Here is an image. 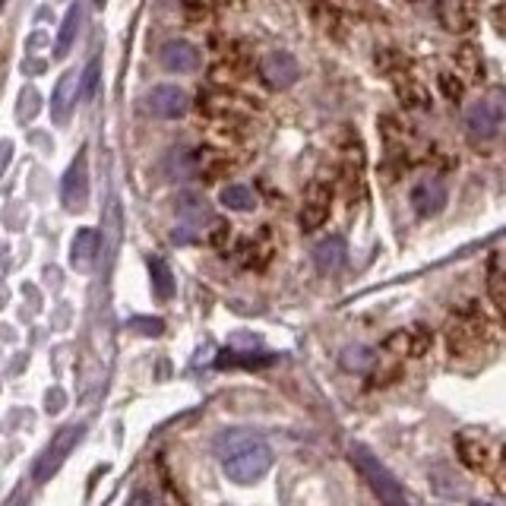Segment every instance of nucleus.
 I'll return each mask as SVG.
<instances>
[{"label":"nucleus","mask_w":506,"mask_h":506,"mask_svg":"<svg viewBox=\"0 0 506 506\" xmlns=\"http://www.w3.org/2000/svg\"><path fill=\"white\" fill-rule=\"evenodd\" d=\"M216 456L222 462V471L235 484H257L269 471L272 452L269 443L259 434L244 428H231L216 437Z\"/></svg>","instance_id":"1"},{"label":"nucleus","mask_w":506,"mask_h":506,"mask_svg":"<svg viewBox=\"0 0 506 506\" xmlns=\"http://www.w3.org/2000/svg\"><path fill=\"white\" fill-rule=\"evenodd\" d=\"M351 462H355L358 471L368 478V484L374 488V494L380 497V501H383V506H411L409 497H405V491H402V484L396 481V475L380 462L368 446H361V443L351 446Z\"/></svg>","instance_id":"2"},{"label":"nucleus","mask_w":506,"mask_h":506,"mask_svg":"<svg viewBox=\"0 0 506 506\" xmlns=\"http://www.w3.org/2000/svg\"><path fill=\"white\" fill-rule=\"evenodd\" d=\"M253 66V55H250V45L248 42H228V48L222 51V55L216 57V64H212L209 76L216 86H235L241 83L244 76L250 73Z\"/></svg>","instance_id":"3"},{"label":"nucleus","mask_w":506,"mask_h":506,"mask_svg":"<svg viewBox=\"0 0 506 506\" xmlns=\"http://www.w3.org/2000/svg\"><path fill=\"white\" fill-rule=\"evenodd\" d=\"M250 108H257L250 98L238 96V92L225 89V86L199 92V115L203 117H218V115H241L244 117Z\"/></svg>","instance_id":"4"},{"label":"nucleus","mask_w":506,"mask_h":506,"mask_svg":"<svg viewBox=\"0 0 506 506\" xmlns=\"http://www.w3.org/2000/svg\"><path fill=\"white\" fill-rule=\"evenodd\" d=\"M79 437H83V428H66L55 437V440H51V446L42 452V456H38V462H35V481L38 484H45L57 469H61L64 459L70 456V450L76 446Z\"/></svg>","instance_id":"5"},{"label":"nucleus","mask_w":506,"mask_h":506,"mask_svg":"<svg viewBox=\"0 0 506 506\" xmlns=\"http://www.w3.org/2000/svg\"><path fill=\"white\" fill-rule=\"evenodd\" d=\"M61 199L70 212H83L86 203H89V168H86V149H79L76 162L66 168Z\"/></svg>","instance_id":"6"},{"label":"nucleus","mask_w":506,"mask_h":506,"mask_svg":"<svg viewBox=\"0 0 506 506\" xmlns=\"http://www.w3.org/2000/svg\"><path fill=\"white\" fill-rule=\"evenodd\" d=\"M501 124H503V111L494 102H475L465 111V130H469L471 139H481V143L494 139L501 133Z\"/></svg>","instance_id":"7"},{"label":"nucleus","mask_w":506,"mask_h":506,"mask_svg":"<svg viewBox=\"0 0 506 506\" xmlns=\"http://www.w3.org/2000/svg\"><path fill=\"white\" fill-rule=\"evenodd\" d=\"M143 105L152 117H162V121H177L187 115V96L177 86H156Z\"/></svg>","instance_id":"8"},{"label":"nucleus","mask_w":506,"mask_h":506,"mask_svg":"<svg viewBox=\"0 0 506 506\" xmlns=\"http://www.w3.org/2000/svg\"><path fill=\"white\" fill-rule=\"evenodd\" d=\"M259 79H263L269 89H288L291 83H298V61L285 51H272L259 61Z\"/></svg>","instance_id":"9"},{"label":"nucleus","mask_w":506,"mask_h":506,"mask_svg":"<svg viewBox=\"0 0 506 506\" xmlns=\"http://www.w3.org/2000/svg\"><path fill=\"white\" fill-rule=\"evenodd\" d=\"M199 61H203V57H199V48L184 42V38H171V42H165L162 51H158V64L168 73H197Z\"/></svg>","instance_id":"10"},{"label":"nucleus","mask_w":506,"mask_h":506,"mask_svg":"<svg viewBox=\"0 0 506 506\" xmlns=\"http://www.w3.org/2000/svg\"><path fill=\"white\" fill-rule=\"evenodd\" d=\"M329 203H332L329 184H323V181L310 184L308 197H304V206H301V228L304 231H317L319 225L329 218Z\"/></svg>","instance_id":"11"},{"label":"nucleus","mask_w":506,"mask_h":506,"mask_svg":"<svg viewBox=\"0 0 506 506\" xmlns=\"http://www.w3.org/2000/svg\"><path fill=\"white\" fill-rule=\"evenodd\" d=\"M197 158H193V177H203V181H222L228 177V171L235 168V162H228V152L225 149H212V146H203V149H193Z\"/></svg>","instance_id":"12"},{"label":"nucleus","mask_w":506,"mask_h":506,"mask_svg":"<svg viewBox=\"0 0 506 506\" xmlns=\"http://www.w3.org/2000/svg\"><path fill=\"white\" fill-rule=\"evenodd\" d=\"M437 19L452 35H465L475 25V13H471L469 0H437Z\"/></svg>","instance_id":"13"},{"label":"nucleus","mask_w":506,"mask_h":506,"mask_svg":"<svg viewBox=\"0 0 506 506\" xmlns=\"http://www.w3.org/2000/svg\"><path fill=\"white\" fill-rule=\"evenodd\" d=\"M392 79V89H396V98H399V105L402 108H428L430 105V92H428V86L421 83L418 76H411L409 70H402V73H396V76H390Z\"/></svg>","instance_id":"14"},{"label":"nucleus","mask_w":506,"mask_h":506,"mask_svg":"<svg viewBox=\"0 0 506 506\" xmlns=\"http://www.w3.org/2000/svg\"><path fill=\"white\" fill-rule=\"evenodd\" d=\"M452 61H456V76L462 79L465 86H478L484 83V57H481V48L471 42L459 45L456 55H452Z\"/></svg>","instance_id":"15"},{"label":"nucleus","mask_w":506,"mask_h":506,"mask_svg":"<svg viewBox=\"0 0 506 506\" xmlns=\"http://www.w3.org/2000/svg\"><path fill=\"white\" fill-rule=\"evenodd\" d=\"M411 209L421 218H430L446 209V187L440 181H424L411 190Z\"/></svg>","instance_id":"16"},{"label":"nucleus","mask_w":506,"mask_h":506,"mask_svg":"<svg viewBox=\"0 0 506 506\" xmlns=\"http://www.w3.org/2000/svg\"><path fill=\"white\" fill-rule=\"evenodd\" d=\"M96 257H98V231L79 228L70 244V266L76 272H89L96 266Z\"/></svg>","instance_id":"17"},{"label":"nucleus","mask_w":506,"mask_h":506,"mask_svg":"<svg viewBox=\"0 0 506 506\" xmlns=\"http://www.w3.org/2000/svg\"><path fill=\"white\" fill-rule=\"evenodd\" d=\"M79 76L76 73H64L61 83L55 86V96H51V117H55V124H66V117H70V108L76 105V89H79Z\"/></svg>","instance_id":"18"},{"label":"nucleus","mask_w":506,"mask_h":506,"mask_svg":"<svg viewBox=\"0 0 506 506\" xmlns=\"http://www.w3.org/2000/svg\"><path fill=\"white\" fill-rule=\"evenodd\" d=\"M177 218L184 222V228L197 231V228H203L212 216H209V206H206V199L199 197V193H181V197H177Z\"/></svg>","instance_id":"19"},{"label":"nucleus","mask_w":506,"mask_h":506,"mask_svg":"<svg viewBox=\"0 0 506 506\" xmlns=\"http://www.w3.org/2000/svg\"><path fill=\"white\" fill-rule=\"evenodd\" d=\"M308 13L310 19H314V25L323 35H332V38H342V19H339V10L329 4V0H308Z\"/></svg>","instance_id":"20"},{"label":"nucleus","mask_w":506,"mask_h":506,"mask_svg":"<svg viewBox=\"0 0 506 506\" xmlns=\"http://www.w3.org/2000/svg\"><path fill=\"white\" fill-rule=\"evenodd\" d=\"M314 263L319 272H336L345 263V241L342 238H326L314 248Z\"/></svg>","instance_id":"21"},{"label":"nucleus","mask_w":506,"mask_h":506,"mask_svg":"<svg viewBox=\"0 0 506 506\" xmlns=\"http://www.w3.org/2000/svg\"><path fill=\"white\" fill-rule=\"evenodd\" d=\"M149 276H152V291H156L158 301H168L175 295V276H171L168 263L162 257H152L149 259Z\"/></svg>","instance_id":"22"},{"label":"nucleus","mask_w":506,"mask_h":506,"mask_svg":"<svg viewBox=\"0 0 506 506\" xmlns=\"http://www.w3.org/2000/svg\"><path fill=\"white\" fill-rule=\"evenodd\" d=\"M79 19H83V13H79V6L73 4L70 10H66V16L61 23V32H57V42H55V57H57V61L70 55L73 38H76V29H79Z\"/></svg>","instance_id":"23"},{"label":"nucleus","mask_w":506,"mask_h":506,"mask_svg":"<svg viewBox=\"0 0 506 506\" xmlns=\"http://www.w3.org/2000/svg\"><path fill=\"white\" fill-rule=\"evenodd\" d=\"M222 206L225 209H235V212H250L253 206H257V197H253L250 187H244V184H228V187L222 190Z\"/></svg>","instance_id":"24"},{"label":"nucleus","mask_w":506,"mask_h":506,"mask_svg":"<svg viewBox=\"0 0 506 506\" xmlns=\"http://www.w3.org/2000/svg\"><path fill=\"white\" fill-rule=\"evenodd\" d=\"M377 361V351L368 349V345H349L342 351V368L345 370H370Z\"/></svg>","instance_id":"25"},{"label":"nucleus","mask_w":506,"mask_h":506,"mask_svg":"<svg viewBox=\"0 0 506 506\" xmlns=\"http://www.w3.org/2000/svg\"><path fill=\"white\" fill-rule=\"evenodd\" d=\"M225 6H231V0H184V10L193 19H209L218 10H225Z\"/></svg>","instance_id":"26"},{"label":"nucleus","mask_w":506,"mask_h":506,"mask_svg":"<svg viewBox=\"0 0 506 506\" xmlns=\"http://www.w3.org/2000/svg\"><path fill=\"white\" fill-rule=\"evenodd\" d=\"M193 158L197 152L193 149H177L168 156V175L171 177H193Z\"/></svg>","instance_id":"27"},{"label":"nucleus","mask_w":506,"mask_h":506,"mask_svg":"<svg viewBox=\"0 0 506 506\" xmlns=\"http://www.w3.org/2000/svg\"><path fill=\"white\" fill-rule=\"evenodd\" d=\"M377 70L386 73V76H396V73L409 70V61H405V55H399V51L383 48V51H377Z\"/></svg>","instance_id":"28"},{"label":"nucleus","mask_w":506,"mask_h":506,"mask_svg":"<svg viewBox=\"0 0 506 506\" xmlns=\"http://www.w3.org/2000/svg\"><path fill=\"white\" fill-rule=\"evenodd\" d=\"M79 96H83V102H92L96 98V89H98V55L92 57L89 66H86V73H83V79H79Z\"/></svg>","instance_id":"29"},{"label":"nucleus","mask_w":506,"mask_h":506,"mask_svg":"<svg viewBox=\"0 0 506 506\" xmlns=\"http://www.w3.org/2000/svg\"><path fill=\"white\" fill-rule=\"evenodd\" d=\"M440 92L450 102H462L465 96V83L456 76V73H440Z\"/></svg>","instance_id":"30"},{"label":"nucleus","mask_w":506,"mask_h":506,"mask_svg":"<svg viewBox=\"0 0 506 506\" xmlns=\"http://www.w3.org/2000/svg\"><path fill=\"white\" fill-rule=\"evenodd\" d=\"M405 339H409V355H424V351H428V345H430V332L428 329H421V326H418V329H411V332H405Z\"/></svg>","instance_id":"31"},{"label":"nucleus","mask_w":506,"mask_h":506,"mask_svg":"<svg viewBox=\"0 0 506 506\" xmlns=\"http://www.w3.org/2000/svg\"><path fill=\"white\" fill-rule=\"evenodd\" d=\"M459 452H462V462L471 465V469H481V465H484V446L481 443L459 440Z\"/></svg>","instance_id":"32"},{"label":"nucleus","mask_w":506,"mask_h":506,"mask_svg":"<svg viewBox=\"0 0 506 506\" xmlns=\"http://www.w3.org/2000/svg\"><path fill=\"white\" fill-rule=\"evenodd\" d=\"M228 238H231V225L228 222H222V218H218V222H212V228H209V244H212V248H225V244H228Z\"/></svg>","instance_id":"33"},{"label":"nucleus","mask_w":506,"mask_h":506,"mask_svg":"<svg viewBox=\"0 0 506 506\" xmlns=\"http://www.w3.org/2000/svg\"><path fill=\"white\" fill-rule=\"evenodd\" d=\"M491 298H494L497 310H503V272L501 266H491Z\"/></svg>","instance_id":"34"},{"label":"nucleus","mask_w":506,"mask_h":506,"mask_svg":"<svg viewBox=\"0 0 506 506\" xmlns=\"http://www.w3.org/2000/svg\"><path fill=\"white\" fill-rule=\"evenodd\" d=\"M130 326L137 332H146V336H158V332H162V319H156V317H137Z\"/></svg>","instance_id":"35"},{"label":"nucleus","mask_w":506,"mask_h":506,"mask_svg":"<svg viewBox=\"0 0 506 506\" xmlns=\"http://www.w3.org/2000/svg\"><path fill=\"white\" fill-rule=\"evenodd\" d=\"M126 506H162V503H158L156 497L149 494V491H137V494L130 497V503H126Z\"/></svg>","instance_id":"36"},{"label":"nucleus","mask_w":506,"mask_h":506,"mask_svg":"<svg viewBox=\"0 0 506 506\" xmlns=\"http://www.w3.org/2000/svg\"><path fill=\"white\" fill-rule=\"evenodd\" d=\"M345 4H349V10L351 13H358V16H374V10H370V0H345Z\"/></svg>","instance_id":"37"},{"label":"nucleus","mask_w":506,"mask_h":506,"mask_svg":"<svg viewBox=\"0 0 506 506\" xmlns=\"http://www.w3.org/2000/svg\"><path fill=\"white\" fill-rule=\"evenodd\" d=\"M61 405H64V392H51V396L48 399H45V409H48V411H61Z\"/></svg>","instance_id":"38"},{"label":"nucleus","mask_w":506,"mask_h":506,"mask_svg":"<svg viewBox=\"0 0 506 506\" xmlns=\"http://www.w3.org/2000/svg\"><path fill=\"white\" fill-rule=\"evenodd\" d=\"M35 102H38L35 89H29V105H35ZM23 111H25V108H23ZM32 115H35V111H32V108H29V111H25V115H23V117H32Z\"/></svg>","instance_id":"39"},{"label":"nucleus","mask_w":506,"mask_h":506,"mask_svg":"<svg viewBox=\"0 0 506 506\" xmlns=\"http://www.w3.org/2000/svg\"><path fill=\"white\" fill-rule=\"evenodd\" d=\"M471 506H491V503H471Z\"/></svg>","instance_id":"40"},{"label":"nucleus","mask_w":506,"mask_h":506,"mask_svg":"<svg viewBox=\"0 0 506 506\" xmlns=\"http://www.w3.org/2000/svg\"><path fill=\"white\" fill-rule=\"evenodd\" d=\"M96 4H102V0H96Z\"/></svg>","instance_id":"41"},{"label":"nucleus","mask_w":506,"mask_h":506,"mask_svg":"<svg viewBox=\"0 0 506 506\" xmlns=\"http://www.w3.org/2000/svg\"><path fill=\"white\" fill-rule=\"evenodd\" d=\"M0 6H4V0H0Z\"/></svg>","instance_id":"42"}]
</instances>
